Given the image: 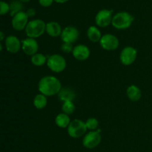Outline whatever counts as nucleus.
<instances>
[{
  "label": "nucleus",
  "instance_id": "1",
  "mask_svg": "<svg viewBox=\"0 0 152 152\" xmlns=\"http://www.w3.org/2000/svg\"><path fill=\"white\" fill-rule=\"evenodd\" d=\"M38 88L40 94L46 96H51L58 94L62 90V84L59 79L53 76H45L39 80Z\"/></svg>",
  "mask_w": 152,
  "mask_h": 152
},
{
  "label": "nucleus",
  "instance_id": "2",
  "mask_svg": "<svg viewBox=\"0 0 152 152\" xmlns=\"http://www.w3.org/2000/svg\"><path fill=\"white\" fill-rule=\"evenodd\" d=\"M46 32V23L39 19L30 21L25 28V34L28 37L37 39Z\"/></svg>",
  "mask_w": 152,
  "mask_h": 152
},
{
  "label": "nucleus",
  "instance_id": "3",
  "mask_svg": "<svg viewBox=\"0 0 152 152\" xmlns=\"http://www.w3.org/2000/svg\"><path fill=\"white\" fill-rule=\"evenodd\" d=\"M134 18L131 13L126 11H122L114 15L111 25L113 27L119 30H124L129 28L133 23Z\"/></svg>",
  "mask_w": 152,
  "mask_h": 152
},
{
  "label": "nucleus",
  "instance_id": "4",
  "mask_svg": "<svg viewBox=\"0 0 152 152\" xmlns=\"http://www.w3.org/2000/svg\"><path fill=\"white\" fill-rule=\"evenodd\" d=\"M47 65L49 69L54 73L62 72L67 66L65 58L59 54H53L48 56Z\"/></svg>",
  "mask_w": 152,
  "mask_h": 152
},
{
  "label": "nucleus",
  "instance_id": "5",
  "mask_svg": "<svg viewBox=\"0 0 152 152\" xmlns=\"http://www.w3.org/2000/svg\"><path fill=\"white\" fill-rule=\"evenodd\" d=\"M87 129L86 122L76 119L72 120L68 126V134L72 138H80L86 134Z\"/></svg>",
  "mask_w": 152,
  "mask_h": 152
},
{
  "label": "nucleus",
  "instance_id": "6",
  "mask_svg": "<svg viewBox=\"0 0 152 152\" xmlns=\"http://www.w3.org/2000/svg\"><path fill=\"white\" fill-rule=\"evenodd\" d=\"M101 131H91L83 137V145L85 148L88 149H94L100 144L102 140V137L100 134Z\"/></svg>",
  "mask_w": 152,
  "mask_h": 152
},
{
  "label": "nucleus",
  "instance_id": "7",
  "mask_svg": "<svg viewBox=\"0 0 152 152\" xmlns=\"http://www.w3.org/2000/svg\"><path fill=\"white\" fill-rule=\"evenodd\" d=\"M137 56V50L134 48L127 46L120 52V59L123 65L129 66L135 62Z\"/></svg>",
  "mask_w": 152,
  "mask_h": 152
},
{
  "label": "nucleus",
  "instance_id": "8",
  "mask_svg": "<svg viewBox=\"0 0 152 152\" xmlns=\"http://www.w3.org/2000/svg\"><path fill=\"white\" fill-rule=\"evenodd\" d=\"M113 10L108 9L100 10L95 16V22L100 28H105L111 24L113 19Z\"/></svg>",
  "mask_w": 152,
  "mask_h": 152
},
{
  "label": "nucleus",
  "instance_id": "9",
  "mask_svg": "<svg viewBox=\"0 0 152 152\" xmlns=\"http://www.w3.org/2000/svg\"><path fill=\"white\" fill-rule=\"evenodd\" d=\"M99 44L104 50H114L119 47L120 42L116 36L111 34H106L102 37Z\"/></svg>",
  "mask_w": 152,
  "mask_h": 152
},
{
  "label": "nucleus",
  "instance_id": "10",
  "mask_svg": "<svg viewBox=\"0 0 152 152\" xmlns=\"http://www.w3.org/2000/svg\"><path fill=\"white\" fill-rule=\"evenodd\" d=\"M80 37V31L74 26H68L62 30L61 39L63 42L73 43L75 42Z\"/></svg>",
  "mask_w": 152,
  "mask_h": 152
},
{
  "label": "nucleus",
  "instance_id": "11",
  "mask_svg": "<svg viewBox=\"0 0 152 152\" xmlns=\"http://www.w3.org/2000/svg\"><path fill=\"white\" fill-rule=\"evenodd\" d=\"M28 16L26 12L22 11L15 15L12 19V27L16 31H21L26 28L28 22Z\"/></svg>",
  "mask_w": 152,
  "mask_h": 152
},
{
  "label": "nucleus",
  "instance_id": "12",
  "mask_svg": "<svg viewBox=\"0 0 152 152\" xmlns=\"http://www.w3.org/2000/svg\"><path fill=\"white\" fill-rule=\"evenodd\" d=\"M22 49L25 54L32 56L38 52L39 44L35 39L28 37L22 40Z\"/></svg>",
  "mask_w": 152,
  "mask_h": 152
},
{
  "label": "nucleus",
  "instance_id": "13",
  "mask_svg": "<svg viewBox=\"0 0 152 152\" xmlns=\"http://www.w3.org/2000/svg\"><path fill=\"white\" fill-rule=\"evenodd\" d=\"M5 47L9 53H16L22 48V41L16 36L10 35L5 38Z\"/></svg>",
  "mask_w": 152,
  "mask_h": 152
},
{
  "label": "nucleus",
  "instance_id": "14",
  "mask_svg": "<svg viewBox=\"0 0 152 152\" xmlns=\"http://www.w3.org/2000/svg\"><path fill=\"white\" fill-rule=\"evenodd\" d=\"M90 49L85 45H77L74 48L72 54L76 59L80 61H85L90 56Z\"/></svg>",
  "mask_w": 152,
  "mask_h": 152
},
{
  "label": "nucleus",
  "instance_id": "15",
  "mask_svg": "<svg viewBox=\"0 0 152 152\" xmlns=\"http://www.w3.org/2000/svg\"><path fill=\"white\" fill-rule=\"evenodd\" d=\"M62 29L57 22H49L46 24V33L51 37H58L62 34Z\"/></svg>",
  "mask_w": 152,
  "mask_h": 152
},
{
  "label": "nucleus",
  "instance_id": "16",
  "mask_svg": "<svg viewBox=\"0 0 152 152\" xmlns=\"http://www.w3.org/2000/svg\"><path fill=\"white\" fill-rule=\"evenodd\" d=\"M126 94H127L129 99L131 101H133V102L139 101L140 99L141 96H142L140 89L137 86H134V85L130 86L128 88L127 91H126Z\"/></svg>",
  "mask_w": 152,
  "mask_h": 152
},
{
  "label": "nucleus",
  "instance_id": "17",
  "mask_svg": "<svg viewBox=\"0 0 152 152\" xmlns=\"http://www.w3.org/2000/svg\"><path fill=\"white\" fill-rule=\"evenodd\" d=\"M58 97L62 102H67V101H73L76 97V94L72 89L69 88H62V90L58 94Z\"/></svg>",
  "mask_w": 152,
  "mask_h": 152
},
{
  "label": "nucleus",
  "instance_id": "18",
  "mask_svg": "<svg viewBox=\"0 0 152 152\" xmlns=\"http://www.w3.org/2000/svg\"><path fill=\"white\" fill-rule=\"evenodd\" d=\"M88 38L92 42H98L100 41L102 38V34L101 31L96 26H91L89 27L87 31Z\"/></svg>",
  "mask_w": 152,
  "mask_h": 152
},
{
  "label": "nucleus",
  "instance_id": "19",
  "mask_svg": "<svg viewBox=\"0 0 152 152\" xmlns=\"http://www.w3.org/2000/svg\"><path fill=\"white\" fill-rule=\"evenodd\" d=\"M71 120L68 114H65V113H60L58 114L55 118V123L56 125L59 128L62 129H65V128H68V126L71 123Z\"/></svg>",
  "mask_w": 152,
  "mask_h": 152
},
{
  "label": "nucleus",
  "instance_id": "20",
  "mask_svg": "<svg viewBox=\"0 0 152 152\" xmlns=\"http://www.w3.org/2000/svg\"><path fill=\"white\" fill-rule=\"evenodd\" d=\"M48 104L47 96L42 94H39L36 95L34 99V105L37 109H43Z\"/></svg>",
  "mask_w": 152,
  "mask_h": 152
},
{
  "label": "nucleus",
  "instance_id": "21",
  "mask_svg": "<svg viewBox=\"0 0 152 152\" xmlns=\"http://www.w3.org/2000/svg\"><path fill=\"white\" fill-rule=\"evenodd\" d=\"M24 5L19 0H13L10 4V15L13 17L19 12L23 11Z\"/></svg>",
  "mask_w": 152,
  "mask_h": 152
},
{
  "label": "nucleus",
  "instance_id": "22",
  "mask_svg": "<svg viewBox=\"0 0 152 152\" xmlns=\"http://www.w3.org/2000/svg\"><path fill=\"white\" fill-rule=\"evenodd\" d=\"M48 57L42 53H36L31 56V62L35 66H42L45 64H47Z\"/></svg>",
  "mask_w": 152,
  "mask_h": 152
},
{
  "label": "nucleus",
  "instance_id": "23",
  "mask_svg": "<svg viewBox=\"0 0 152 152\" xmlns=\"http://www.w3.org/2000/svg\"><path fill=\"white\" fill-rule=\"evenodd\" d=\"M62 112L65 114L70 115L72 114L75 111V105L74 104L73 101H67V102H64L62 106Z\"/></svg>",
  "mask_w": 152,
  "mask_h": 152
},
{
  "label": "nucleus",
  "instance_id": "24",
  "mask_svg": "<svg viewBox=\"0 0 152 152\" xmlns=\"http://www.w3.org/2000/svg\"><path fill=\"white\" fill-rule=\"evenodd\" d=\"M86 124L88 129L91 131H95L99 126V121L97 120V119L94 118V117H91L86 120Z\"/></svg>",
  "mask_w": 152,
  "mask_h": 152
},
{
  "label": "nucleus",
  "instance_id": "25",
  "mask_svg": "<svg viewBox=\"0 0 152 152\" xmlns=\"http://www.w3.org/2000/svg\"><path fill=\"white\" fill-rule=\"evenodd\" d=\"M10 13V4L4 1H0V14L1 16Z\"/></svg>",
  "mask_w": 152,
  "mask_h": 152
},
{
  "label": "nucleus",
  "instance_id": "26",
  "mask_svg": "<svg viewBox=\"0 0 152 152\" xmlns=\"http://www.w3.org/2000/svg\"><path fill=\"white\" fill-rule=\"evenodd\" d=\"M61 49L63 52L65 53H71V52H73V50H74V48H73V45L71 43H68V42H63V44L61 46Z\"/></svg>",
  "mask_w": 152,
  "mask_h": 152
},
{
  "label": "nucleus",
  "instance_id": "27",
  "mask_svg": "<svg viewBox=\"0 0 152 152\" xmlns=\"http://www.w3.org/2000/svg\"><path fill=\"white\" fill-rule=\"evenodd\" d=\"M39 4L42 6V7H50V5H52L53 2L54 1V0H38Z\"/></svg>",
  "mask_w": 152,
  "mask_h": 152
},
{
  "label": "nucleus",
  "instance_id": "28",
  "mask_svg": "<svg viewBox=\"0 0 152 152\" xmlns=\"http://www.w3.org/2000/svg\"><path fill=\"white\" fill-rule=\"evenodd\" d=\"M26 13L28 16V17H34L36 15V13H37V12H36V10L34 8H29L27 10Z\"/></svg>",
  "mask_w": 152,
  "mask_h": 152
},
{
  "label": "nucleus",
  "instance_id": "29",
  "mask_svg": "<svg viewBox=\"0 0 152 152\" xmlns=\"http://www.w3.org/2000/svg\"><path fill=\"white\" fill-rule=\"evenodd\" d=\"M68 1H69V0H54L55 2L59 3V4H63V3L67 2Z\"/></svg>",
  "mask_w": 152,
  "mask_h": 152
},
{
  "label": "nucleus",
  "instance_id": "30",
  "mask_svg": "<svg viewBox=\"0 0 152 152\" xmlns=\"http://www.w3.org/2000/svg\"><path fill=\"white\" fill-rule=\"evenodd\" d=\"M4 39V33H3L2 31H1V32H0V40H1V41H3Z\"/></svg>",
  "mask_w": 152,
  "mask_h": 152
},
{
  "label": "nucleus",
  "instance_id": "31",
  "mask_svg": "<svg viewBox=\"0 0 152 152\" xmlns=\"http://www.w3.org/2000/svg\"><path fill=\"white\" fill-rule=\"evenodd\" d=\"M20 1H22V2H28V1H30V0H19Z\"/></svg>",
  "mask_w": 152,
  "mask_h": 152
}]
</instances>
